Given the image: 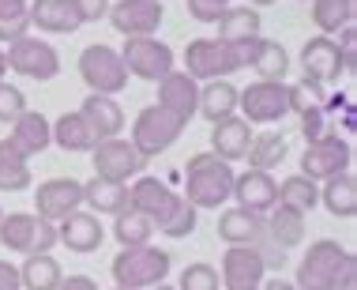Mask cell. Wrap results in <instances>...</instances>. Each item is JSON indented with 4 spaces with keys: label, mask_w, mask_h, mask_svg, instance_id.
Here are the masks:
<instances>
[{
    "label": "cell",
    "mask_w": 357,
    "mask_h": 290,
    "mask_svg": "<svg viewBox=\"0 0 357 290\" xmlns=\"http://www.w3.org/2000/svg\"><path fill=\"white\" fill-rule=\"evenodd\" d=\"M237 110L248 124H275L289 113V87L282 80H256L237 91Z\"/></svg>",
    "instance_id": "10"
},
{
    "label": "cell",
    "mask_w": 357,
    "mask_h": 290,
    "mask_svg": "<svg viewBox=\"0 0 357 290\" xmlns=\"http://www.w3.org/2000/svg\"><path fill=\"white\" fill-rule=\"evenodd\" d=\"M23 110H26V99H23V91H19L15 83L0 80V124H12V121H15Z\"/></svg>",
    "instance_id": "42"
},
{
    "label": "cell",
    "mask_w": 357,
    "mask_h": 290,
    "mask_svg": "<svg viewBox=\"0 0 357 290\" xmlns=\"http://www.w3.org/2000/svg\"><path fill=\"white\" fill-rule=\"evenodd\" d=\"M61 279H64V272L50 253H31L19 264V283H23V290H56Z\"/></svg>",
    "instance_id": "33"
},
{
    "label": "cell",
    "mask_w": 357,
    "mask_h": 290,
    "mask_svg": "<svg viewBox=\"0 0 357 290\" xmlns=\"http://www.w3.org/2000/svg\"><path fill=\"white\" fill-rule=\"evenodd\" d=\"M229 192H234V170H229V162L218 159L215 151L192 154L185 166V192L181 196L196 211H215L229 200Z\"/></svg>",
    "instance_id": "3"
},
{
    "label": "cell",
    "mask_w": 357,
    "mask_h": 290,
    "mask_svg": "<svg viewBox=\"0 0 357 290\" xmlns=\"http://www.w3.org/2000/svg\"><path fill=\"white\" fill-rule=\"evenodd\" d=\"M278 204L308 215V211L320 204V185H316L312 177H305V173H294V177H286L282 185H278Z\"/></svg>",
    "instance_id": "36"
},
{
    "label": "cell",
    "mask_w": 357,
    "mask_h": 290,
    "mask_svg": "<svg viewBox=\"0 0 357 290\" xmlns=\"http://www.w3.org/2000/svg\"><path fill=\"white\" fill-rule=\"evenodd\" d=\"M8 75V57H4V50H0V80Z\"/></svg>",
    "instance_id": "51"
},
{
    "label": "cell",
    "mask_w": 357,
    "mask_h": 290,
    "mask_svg": "<svg viewBox=\"0 0 357 290\" xmlns=\"http://www.w3.org/2000/svg\"><path fill=\"white\" fill-rule=\"evenodd\" d=\"M0 290H23V283H19V268L8 264V260H0Z\"/></svg>",
    "instance_id": "48"
},
{
    "label": "cell",
    "mask_w": 357,
    "mask_h": 290,
    "mask_svg": "<svg viewBox=\"0 0 357 290\" xmlns=\"http://www.w3.org/2000/svg\"><path fill=\"white\" fill-rule=\"evenodd\" d=\"M31 31V0H0V42H15Z\"/></svg>",
    "instance_id": "39"
},
{
    "label": "cell",
    "mask_w": 357,
    "mask_h": 290,
    "mask_svg": "<svg viewBox=\"0 0 357 290\" xmlns=\"http://www.w3.org/2000/svg\"><path fill=\"white\" fill-rule=\"evenodd\" d=\"M259 290H301L297 283H289V279H264V287Z\"/></svg>",
    "instance_id": "50"
},
{
    "label": "cell",
    "mask_w": 357,
    "mask_h": 290,
    "mask_svg": "<svg viewBox=\"0 0 357 290\" xmlns=\"http://www.w3.org/2000/svg\"><path fill=\"white\" fill-rule=\"evenodd\" d=\"M252 124L245 117H237V113H229V117H222L211 124V151L218 154V159L226 162H241L248 154V143H252Z\"/></svg>",
    "instance_id": "21"
},
{
    "label": "cell",
    "mask_w": 357,
    "mask_h": 290,
    "mask_svg": "<svg viewBox=\"0 0 357 290\" xmlns=\"http://www.w3.org/2000/svg\"><path fill=\"white\" fill-rule=\"evenodd\" d=\"M53 143L61 151H68V154H75V151H91L94 143V132H91V124H86V117L79 110H72V113H61V117H56L53 124Z\"/></svg>",
    "instance_id": "28"
},
{
    "label": "cell",
    "mask_w": 357,
    "mask_h": 290,
    "mask_svg": "<svg viewBox=\"0 0 357 290\" xmlns=\"http://www.w3.org/2000/svg\"><path fill=\"white\" fill-rule=\"evenodd\" d=\"M177 290H222V279H218V268L211 264H188L177 279Z\"/></svg>",
    "instance_id": "40"
},
{
    "label": "cell",
    "mask_w": 357,
    "mask_h": 290,
    "mask_svg": "<svg viewBox=\"0 0 357 290\" xmlns=\"http://www.w3.org/2000/svg\"><path fill=\"white\" fill-rule=\"evenodd\" d=\"M354 162L350 140H342L339 132H324L320 140H308V147L301 154V173L312 181H327L335 173H346Z\"/></svg>",
    "instance_id": "12"
},
{
    "label": "cell",
    "mask_w": 357,
    "mask_h": 290,
    "mask_svg": "<svg viewBox=\"0 0 357 290\" xmlns=\"http://www.w3.org/2000/svg\"><path fill=\"white\" fill-rule=\"evenodd\" d=\"M4 57H8V68L15 75H26V80L50 83L61 75V53H56L45 38H34V34L15 38V42H8Z\"/></svg>",
    "instance_id": "7"
},
{
    "label": "cell",
    "mask_w": 357,
    "mask_h": 290,
    "mask_svg": "<svg viewBox=\"0 0 357 290\" xmlns=\"http://www.w3.org/2000/svg\"><path fill=\"white\" fill-rule=\"evenodd\" d=\"M312 106H324V91L316 83H294L289 87V113H305V110H312Z\"/></svg>",
    "instance_id": "43"
},
{
    "label": "cell",
    "mask_w": 357,
    "mask_h": 290,
    "mask_svg": "<svg viewBox=\"0 0 357 290\" xmlns=\"http://www.w3.org/2000/svg\"><path fill=\"white\" fill-rule=\"evenodd\" d=\"M294 283L301 290H357V256L335 238H320L301 256Z\"/></svg>",
    "instance_id": "2"
},
{
    "label": "cell",
    "mask_w": 357,
    "mask_h": 290,
    "mask_svg": "<svg viewBox=\"0 0 357 290\" xmlns=\"http://www.w3.org/2000/svg\"><path fill=\"white\" fill-rule=\"evenodd\" d=\"M237 91L241 87H234L229 80H207L199 83V110L204 117L215 124L222 117H229V113H237Z\"/></svg>",
    "instance_id": "29"
},
{
    "label": "cell",
    "mask_w": 357,
    "mask_h": 290,
    "mask_svg": "<svg viewBox=\"0 0 357 290\" xmlns=\"http://www.w3.org/2000/svg\"><path fill=\"white\" fill-rule=\"evenodd\" d=\"M339 53H342V68L354 72L357 68V31H354V23L339 31Z\"/></svg>",
    "instance_id": "46"
},
{
    "label": "cell",
    "mask_w": 357,
    "mask_h": 290,
    "mask_svg": "<svg viewBox=\"0 0 357 290\" xmlns=\"http://www.w3.org/2000/svg\"><path fill=\"white\" fill-rule=\"evenodd\" d=\"M0 245L12 249V253H50L56 245V222L31 215V211H12V215H0Z\"/></svg>",
    "instance_id": "6"
},
{
    "label": "cell",
    "mask_w": 357,
    "mask_h": 290,
    "mask_svg": "<svg viewBox=\"0 0 357 290\" xmlns=\"http://www.w3.org/2000/svg\"><path fill=\"white\" fill-rule=\"evenodd\" d=\"M218 279H222V290H259V287H264V279H267V264L259 260L256 249L226 245Z\"/></svg>",
    "instance_id": "15"
},
{
    "label": "cell",
    "mask_w": 357,
    "mask_h": 290,
    "mask_svg": "<svg viewBox=\"0 0 357 290\" xmlns=\"http://www.w3.org/2000/svg\"><path fill=\"white\" fill-rule=\"evenodd\" d=\"M264 226H267V234H271V241H278L286 253L305 241V215H301V211H294V208L275 204L271 211H264Z\"/></svg>",
    "instance_id": "27"
},
{
    "label": "cell",
    "mask_w": 357,
    "mask_h": 290,
    "mask_svg": "<svg viewBox=\"0 0 357 290\" xmlns=\"http://www.w3.org/2000/svg\"><path fill=\"white\" fill-rule=\"evenodd\" d=\"M252 68L259 80H286L289 72V53L282 42H271V38H259V50H256V61Z\"/></svg>",
    "instance_id": "37"
},
{
    "label": "cell",
    "mask_w": 357,
    "mask_h": 290,
    "mask_svg": "<svg viewBox=\"0 0 357 290\" xmlns=\"http://www.w3.org/2000/svg\"><path fill=\"white\" fill-rule=\"evenodd\" d=\"M113 290H128V287H113Z\"/></svg>",
    "instance_id": "54"
},
{
    "label": "cell",
    "mask_w": 357,
    "mask_h": 290,
    "mask_svg": "<svg viewBox=\"0 0 357 290\" xmlns=\"http://www.w3.org/2000/svg\"><path fill=\"white\" fill-rule=\"evenodd\" d=\"M169 253L158 245H124L117 256H113L109 272H113V283L117 287H128V290H151L154 283H166L169 275Z\"/></svg>",
    "instance_id": "4"
},
{
    "label": "cell",
    "mask_w": 357,
    "mask_h": 290,
    "mask_svg": "<svg viewBox=\"0 0 357 290\" xmlns=\"http://www.w3.org/2000/svg\"><path fill=\"white\" fill-rule=\"evenodd\" d=\"M56 290H98V283L91 275H68V279H61Z\"/></svg>",
    "instance_id": "49"
},
{
    "label": "cell",
    "mask_w": 357,
    "mask_h": 290,
    "mask_svg": "<svg viewBox=\"0 0 357 290\" xmlns=\"http://www.w3.org/2000/svg\"><path fill=\"white\" fill-rule=\"evenodd\" d=\"M320 204L331 211L335 219H354L357 215V177L350 170L327 177L324 189H320Z\"/></svg>",
    "instance_id": "26"
},
{
    "label": "cell",
    "mask_w": 357,
    "mask_h": 290,
    "mask_svg": "<svg viewBox=\"0 0 357 290\" xmlns=\"http://www.w3.org/2000/svg\"><path fill=\"white\" fill-rule=\"evenodd\" d=\"M196 219H199V211L192 208L185 196H181V204L173 208V215L158 226V234H166V238H188L192 230H196Z\"/></svg>",
    "instance_id": "41"
},
{
    "label": "cell",
    "mask_w": 357,
    "mask_h": 290,
    "mask_svg": "<svg viewBox=\"0 0 357 290\" xmlns=\"http://www.w3.org/2000/svg\"><path fill=\"white\" fill-rule=\"evenodd\" d=\"M121 61L128 75H136V80H147V83H158L166 72L177 68V61H173V50L166 42H158L154 34H136V38H124L121 45Z\"/></svg>",
    "instance_id": "8"
},
{
    "label": "cell",
    "mask_w": 357,
    "mask_h": 290,
    "mask_svg": "<svg viewBox=\"0 0 357 290\" xmlns=\"http://www.w3.org/2000/svg\"><path fill=\"white\" fill-rule=\"evenodd\" d=\"M297 117H301V136H305V140H320L324 132H327V113H324V106H312V110L297 113Z\"/></svg>",
    "instance_id": "45"
},
{
    "label": "cell",
    "mask_w": 357,
    "mask_h": 290,
    "mask_svg": "<svg viewBox=\"0 0 357 290\" xmlns=\"http://www.w3.org/2000/svg\"><path fill=\"white\" fill-rule=\"evenodd\" d=\"M185 8L196 23H215V19L229 8V0H185Z\"/></svg>",
    "instance_id": "44"
},
{
    "label": "cell",
    "mask_w": 357,
    "mask_h": 290,
    "mask_svg": "<svg viewBox=\"0 0 357 290\" xmlns=\"http://www.w3.org/2000/svg\"><path fill=\"white\" fill-rule=\"evenodd\" d=\"M56 245H64L68 253H98V249L105 245V226L102 219L94 215V211H83L75 208L72 215H64L61 222H56Z\"/></svg>",
    "instance_id": "17"
},
{
    "label": "cell",
    "mask_w": 357,
    "mask_h": 290,
    "mask_svg": "<svg viewBox=\"0 0 357 290\" xmlns=\"http://www.w3.org/2000/svg\"><path fill=\"white\" fill-rule=\"evenodd\" d=\"M75 208H83V181L75 177H50L34 192V211L50 222H61Z\"/></svg>",
    "instance_id": "18"
},
{
    "label": "cell",
    "mask_w": 357,
    "mask_h": 290,
    "mask_svg": "<svg viewBox=\"0 0 357 290\" xmlns=\"http://www.w3.org/2000/svg\"><path fill=\"white\" fill-rule=\"evenodd\" d=\"M151 159H143V154L132 147V140L124 136H113V140H98L91 147V166H94V177L102 181H132L139 177L143 170H147Z\"/></svg>",
    "instance_id": "11"
},
{
    "label": "cell",
    "mask_w": 357,
    "mask_h": 290,
    "mask_svg": "<svg viewBox=\"0 0 357 290\" xmlns=\"http://www.w3.org/2000/svg\"><path fill=\"white\" fill-rule=\"evenodd\" d=\"M0 215H4V211H0Z\"/></svg>",
    "instance_id": "55"
},
{
    "label": "cell",
    "mask_w": 357,
    "mask_h": 290,
    "mask_svg": "<svg viewBox=\"0 0 357 290\" xmlns=\"http://www.w3.org/2000/svg\"><path fill=\"white\" fill-rule=\"evenodd\" d=\"M79 113L86 117V124H91L94 140H113L124 132V110L117 106L113 94H86Z\"/></svg>",
    "instance_id": "22"
},
{
    "label": "cell",
    "mask_w": 357,
    "mask_h": 290,
    "mask_svg": "<svg viewBox=\"0 0 357 290\" xmlns=\"http://www.w3.org/2000/svg\"><path fill=\"white\" fill-rule=\"evenodd\" d=\"M259 226H264V215L245 211V208H234V211H222L218 215V238L226 245H252Z\"/></svg>",
    "instance_id": "31"
},
{
    "label": "cell",
    "mask_w": 357,
    "mask_h": 290,
    "mask_svg": "<svg viewBox=\"0 0 357 290\" xmlns=\"http://www.w3.org/2000/svg\"><path fill=\"white\" fill-rule=\"evenodd\" d=\"M162 15H166V4H162V0H109V12H105V19L113 23V31L124 34V38L154 34L162 27Z\"/></svg>",
    "instance_id": "13"
},
{
    "label": "cell",
    "mask_w": 357,
    "mask_h": 290,
    "mask_svg": "<svg viewBox=\"0 0 357 290\" xmlns=\"http://www.w3.org/2000/svg\"><path fill=\"white\" fill-rule=\"evenodd\" d=\"M229 196L237 200V208L264 215V211H271L278 204V181L267 170L248 166L245 173H234V192H229Z\"/></svg>",
    "instance_id": "20"
},
{
    "label": "cell",
    "mask_w": 357,
    "mask_h": 290,
    "mask_svg": "<svg viewBox=\"0 0 357 290\" xmlns=\"http://www.w3.org/2000/svg\"><path fill=\"white\" fill-rule=\"evenodd\" d=\"M8 140H12L15 147L26 154V159H34V154H42L53 143L50 117H45V113H38V110H23L12 121V136H8Z\"/></svg>",
    "instance_id": "24"
},
{
    "label": "cell",
    "mask_w": 357,
    "mask_h": 290,
    "mask_svg": "<svg viewBox=\"0 0 357 290\" xmlns=\"http://www.w3.org/2000/svg\"><path fill=\"white\" fill-rule=\"evenodd\" d=\"M151 234H154V222L147 215H139V211L124 208L121 215H113V238L121 241V249L124 245H147Z\"/></svg>",
    "instance_id": "38"
},
{
    "label": "cell",
    "mask_w": 357,
    "mask_h": 290,
    "mask_svg": "<svg viewBox=\"0 0 357 290\" xmlns=\"http://www.w3.org/2000/svg\"><path fill=\"white\" fill-rule=\"evenodd\" d=\"M177 204H181V192L169 189L166 181H158V177L139 173V181H132V185H128V208L139 211V215H147L154 226H162V222L173 215V208H177Z\"/></svg>",
    "instance_id": "14"
},
{
    "label": "cell",
    "mask_w": 357,
    "mask_h": 290,
    "mask_svg": "<svg viewBox=\"0 0 357 290\" xmlns=\"http://www.w3.org/2000/svg\"><path fill=\"white\" fill-rule=\"evenodd\" d=\"M79 75L91 87V94H117L128 87V68H124L121 53L113 45H102V42L86 45L79 53Z\"/></svg>",
    "instance_id": "9"
},
{
    "label": "cell",
    "mask_w": 357,
    "mask_h": 290,
    "mask_svg": "<svg viewBox=\"0 0 357 290\" xmlns=\"http://www.w3.org/2000/svg\"><path fill=\"white\" fill-rule=\"evenodd\" d=\"M83 204L91 211H98V215H121V211L128 208V185L94 177L83 185Z\"/></svg>",
    "instance_id": "30"
},
{
    "label": "cell",
    "mask_w": 357,
    "mask_h": 290,
    "mask_svg": "<svg viewBox=\"0 0 357 290\" xmlns=\"http://www.w3.org/2000/svg\"><path fill=\"white\" fill-rule=\"evenodd\" d=\"M215 27H218L215 38L241 42V38H259V31H264V19H259V8H252V4H229L226 12L215 19Z\"/></svg>",
    "instance_id": "25"
},
{
    "label": "cell",
    "mask_w": 357,
    "mask_h": 290,
    "mask_svg": "<svg viewBox=\"0 0 357 290\" xmlns=\"http://www.w3.org/2000/svg\"><path fill=\"white\" fill-rule=\"evenodd\" d=\"M151 290H177V287H169V283H154Z\"/></svg>",
    "instance_id": "53"
},
{
    "label": "cell",
    "mask_w": 357,
    "mask_h": 290,
    "mask_svg": "<svg viewBox=\"0 0 357 290\" xmlns=\"http://www.w3.org/2000/svg\"><path fill=\"white\" fill-rule=\"evenodd\" d=\"M259 38H241V42H226V38H192L185 45V72L196 83L229 80V75L241 72V68H252Z\"/></svg>",
    "instance_id": "1"
},
{
    "label": "cell",
    "mask_w": 357,
    "mask_h": 290,
    "mask_svg": "<svg viewBox=\"0 0 357 290\" xmlns=\"http://www.w3.org/2000/svg\"><path fill=\"white\" fill-rule=\"evenodd\" d=\"M286 151H289V143L282 132H259V136H252V143H248V166L252 170H278L286 162Z\"/></svg>",
    "instance_id": "34"
},
{
    "label": "cell",
    "mask_w": 357,
    "mask_h": 290,
    "mask_svg": "<svg viewBox=\"0 0 357 290\" xmlns=\"http://www.w3.org/2000/svg\"><path fill=\"white\" fill-rule=\"evenodd\" d=\"M252 8H267V4H278V0H248Z\"/></svg>",
    "instance_id": "52"
},
{
    "label": "cell",
    "mask_w": 357,
    "mask_h": 290,
    "mask_svg": "<svg viewBox=\"0 0 357 290\" xmlns=\"http://www.w3.org/2000/svg\"><path fill=\"white\" fill-rule=\"evenodd\" d=\"M31 181V159L12 140H0V192H23Z\"/></svg>",
    "instance_id": "32"
},
{
    "label": "cell",
    "mask_w": 357,
    "mask_h": 290,
    "mask_svg": "<svg viewBox=\"0 0 357 290\" xmlns=\"http://www.w3.org/2000/svg\"><path fill=\"white\" fill-rule=\"evenodd\" d=\"M357 19V0H312V23L320 34H339Z\"/></svg>",
    "instance_id": "35"
},
{
    "label": "cell",
    "mask_w": 357,
    "mask_h": 290,
    "mask_svg": "<svg viewBox=\"0 0 357 290\" xmlns=\"http://www.w3.org/2000/svg\"><path fill=\"white\" fill-rule=\"evenodd\" d=\"M158 106L188 124L192 117H196V110H199V83L192 80L185 68L166 72V75L158 80Z\"/></svg>",
    "instance_id": "19"
},
{
    "label": "cell",
    "mask_w": 357,
    "mask_h": 290,
    "mask_svg": "<svg viewBox=\"0 0 357 290\" xmlns=\"http://www.w3.org/2000/svg\"><path fill=\"white\" fill-rule=\"evenodd\" d=\"M31 27L45 34H75L83 23L72 0H31Z\"/></svg>",
    "instance_id": "23"
},
{
    "label": "cell",
    "mask_w": 357,
    "mask_h": 290,
    "mask_svg": "<svg viewBox=\"0 0 357 290\" xmlns=\"http://www.w3.org/2000/svg\"><path fill=\"white\" fill-rule=\"evenodd\" d=\"M188 124L181 117H173L169 110H162L158 102L147 106V110L136 113V121H132V147H136L143 159H154V154L169 151L173 143L185 136Z\"/></svg>",
    "instance_id": "5"
},
{
    "label": "cell",
    "mask_w": 357,
    "mask_h": 290,
    "mask_svg": "<svg viewBox=\"0 0 357 290\" xmlns=\"http://www.w3.org/2000/svg\"><path fill=\"white\" fill-rule=\"evenodd\" d=\"M301 72H305V80L316 83V87H327V83L339 80V75H346L339 42H335L331 34L308 38V42L301 45Z\"/></svg>",
    "instance_id": "16"
},
{
    "label": "cell",
    "mask_w": 357,
    "mask_h": 290,
    "mask_svg": "<svg viewBox=\"0 0 357 290\" xmlns=\"http://www.w3.org/2000/svg\"><path fill=\"white\" fill-rule=\"evenodd\" d=\"M72 4H75L79 23H98V19H105V12H109V0H72Z\"/></svg>",
    "instance_id": "47"
}]
</instances>
